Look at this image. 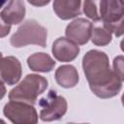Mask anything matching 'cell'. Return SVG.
<instances>
[{
    "label": "cell",
    "instance_id": "obj_1",
    "mask_svg": "<svg viewBox=\"0 0 124 124\" xmlns=\"http://www.w3.org/2000/svg\"><path fill=\"white\" fill-rule=\"evenodd\" d=\"M82 69L91 91L97 97L112 98L120 92L123 80L110 70L108 57L104 51H87L82 58Z\"/></svg>",
    "mask_w": 124,
    "mask_h": 124
},
{
    "label": "cell",
    "instance_id": "obj_2",
    "mask_svg": "<svg viewBox=\"0 0 124 124\" xmlns=\"http://www.w3.org/2000/svg\"><path fill=\"white\" fill-rule=\"evenodd\" d=\"M47 87V79L40 75H27L23 80L9 93V99L34 105L39 95Z\"/></svg>",
    "mask_w": 124,
    "mask_h": 124
},
{
    "label": "cell",
    "instance_id": "obj_3",
    "mask_svg": "<svg viewBox=\"0 0 124 124\" xmlns=\"http://www.w3.org/2000/svg\"><path fill=\"white\" fill-rule=\"evenodd\" d=\"M47 30L35 19H28L23 22L17 31L11 37V45L15 47H21L27 45H37L46 47Z\"/></svg>",
    "mask_w": 124,
    "mask_h": 124
},
{
    "label": "cell",
    "instance_id": "obj_4",
    "mask_svg": "<svg viewBox=\"0 0 124 124\" xmlns=\"http://www.w3.org/2000/svg\"><path fill=\"white\" fill-rule=\"evenodd\" d=\"M3 113L15 124H35L38 122V113L35 108L25 102L11 100L5 105Z\"/></svg>",
    "mask_w": 124,
    "mask_h": 124
},
{
    "label": "cell",
    "instance_id": "obj_5",
    "mask_svg": "<svg viewBox=\"0 0 124 124\" xmlns=\"http://www.w3.org/2000/svg\"><path fill=\"white\" fill-rule=\"evenodd\" d=\"M39 106L41 108L40 118L43 121L60 119L66 113L68 108L66 99L53 90L49 91L45 98L40 100Z\"/></svg>",
    "mask_w": 124,
    "mask_h": 124
},
{
    "label": "cell",
    "instance_id": "obj_6",
    "mask_svg": "<svg viewBox=\"0 0 124 124\" xmlns=\"http://www.w3.org/2000/svg\"><path fill=\"white\" fill-rule=\"evenodd\" d=\"M123 0H105L103 24L116 37L123 34Z\"/></svg>",
    "mask_w": 124,
    "mask_h": 124
},
{
    "label": "cell",
    "instance_id": "obj_7",
    "mask_svg": "<svg viewBox=\"0 0 124 124\" xmlns=\"http://www.w3.org/2000/svg\"><path fill=\"white\" fill-rule=\"evenodd\" d=\"M92 23L82 17L77 18L67 25L65 34L67 38L77 45H85L91 36Z\"/></svg>",
    "mask_w": 124,
    "mask_h": 124
},
{
    "label": "cell",
    "instance_id": "obj_8",
    "mask_svg": "<svg viewBox=\"0 0 124 124\" xmlns=\"http://www.w3.org/2000/svg\"><path fill=\"white\" fill-rule=\"evenodd\" d=\"M51 51L55 59L58 61L70 62L78 57L79 53V47L73 41L60 37L52 44Z\"/></svg>",
    "mask_w": 124,
    "mask_h": 124
},
{
    "label": "cell",
    "instance_id": "obj_9",
    "mask_svg": "<svg viewBox=\"0 0 124 124\" xmlns=\"http://www.w3.org/2000/svg\"><path fill=\"white\" fill-rule=\"evenodd\" d=\"M21 64L14 56L3 57L0 66V80L8 85L16 84L21 78Z\"/></svg>",
    "mask_w": 124,
    "mask_h": 124
},
{
    "label": "cell",
    "instance_id": "obj_10",
    "mask_svg": "<svg viewBox=\"0 0 124 124\" xmlns=\"http://www.w3.org/2000/svg\"><path fill=\"white\" fill-rule=\"evenodd\" d=\"M80 4L81 0H54L53 11L59 18L67 20L80 15Z\"/></svg>",
    "mask_w": 124,
    "mask_h": 124
},
{
    "label": "cell",
    "instance_id": "obj_11",
    "mask_svg": "<svg viewBox=\"0 0 124 124\" xmlns=\"http://www.w3.org/2000/svg\"><path fill=\"white\" fill-rule=\"evenodd\" d=\"M2 18L9 24H18L25 16V5L23 0H10L1 12Z\"/></svg>",
    "mask_w": 124,
    "mask_h": 124
},
{
    "label": "cell",
    "instance_id": "obj_12",
    "mask_svg": "<svg viewBox=\"0 0 124 124\" xmlns=\"http://www.w3.org/2000/svg\"><path fill=\"white\" fill-rule=\"evenodd\" d=\"M58 85L63 88H73L78 82V74L73 65H62L58 67L54 75Z\"/></svg>",
    "mask_w": 124,
    "mask_h": 124
},
{
    "label": "cell",
    "instance_id": "obj_13",
    "mask_svg": "<svg viewBox=\"0 0 124 124\" xmlns=\"http://www.w3.org/2000/svg\"><path fill=\"white\" fill-rule=\"evenodd\" d=\"M27 65L34 72L47 73L53 70L55 66V61L47 53L36 52L28 57Z\"/></svg>",
    "mask_w": 124,
    "mask_h": 124
},
{
    "label": "cell",
    "instance_id": "obj_14",
    "mask_svg": "<svg viewBox=\"0 0 124 124\" xmlns=\"http://www.w3.org/2000/svg\"><path fill=\"white\" fill-rule=\"evenodd\" d=\"M105 0H84L83 13L94 21H99L103 17Z\"/></svg>",
    "mask_w": 124,
    "mask_h": 124
},
{
    "label": "cell",
    "instance_id": "obj_15",
    "mask_svg": "<svg viewBox=\"0 0 124 124\" xmlns=\"http://www.w3.org/2000/svg\"><path fill=\"white\" fill-rule=\"evenodd\" d=\"M90 39L92 43L96 46H107L111 42V32L104 25L92 26Z\"/></svg>",
    "mask_w": 124,
    "mask_h": 124
},
{
    "label": "cell",
    "instance_id": "obj_16",
    "mask_svg": "<svg viewBox=\"0 0 124 124\" xmlns=\"http://www.w3.org/2000/svg\"><path fill=\"white\" fill-rule=\"evenodd\" d=\"M113 71L123 80V56L119 55L113 60Z\"/></svg>",
    "mask_w": 124,
    "mask_h": 124
},
{
    "label": "cell",
    "instance_id": "obj_17",
    "mask_svg": "<svg viewBox=\"0 0 124 124\" xmlns=\"http://www.w3.org/2000/svg\"><path fill=\"white\" fill-rule=\"evenodd\" d=\"M11 31V24L7 23L0 15V38L6 37Z\"/></svg>",
    "mask_w": 124,
    "mask_h": 124
},
{
    "label": "cell",
    "instance_id": "obj_18",
    "mask_svg": "<svg viewBox=\"0 0 124 124\" xmlns=\"http://www.w3.org/2000/svg\"><path fill=\"white\" fill-rule=\"evenodd\" d=\"M31 5L33 6H36V7H43V6H46L47 5L50 0H27Z\"/></svg>",
    "mask_w": 124,
    "mask_h": 124
},
{
    "label": "cell",
    "instance_id": "obj_19",
    "mask_svg": "<svg viewBox=\"0 0 124 124\" xmlns=\"http://www.w3.org/2000/svg\"><path fill=\"white\" fill-rule=\"evenodd\" d=\"M5 94H6V87H5L4 83H3V81L0 80V100L3 99Z\"/></svg>",
    "mask_w": 124,
    "mask_h": 124
},
{
    "label": "cell",
    "instance_id": "obj_20",
    "mask_svg": "<svg viewBox=\"0 0 124 124\" xmlns=\"http://www.w3.org/2000/svg\"><path fill=\"white\" fill-rule=\"evenodd\" d=\"M8 0H0V8H2L4 6V4L7 2Z\"/></svg>",
    "mask_w": 124,
    "mask_h": 124
},
{
    "label": "cell",
    "instance_id": "obj_21",
    "mask_svg": "<svg viewBox=\"0 0 124 124\" xmlns=\"http://www.w3.org/2000/svg\"><path fill=\"white\" fill-rule=\"evenodd\" d=\"M2 59H3V56H2V53L0 52V66H1V62H2Z\"/></svg>",
    "mask_w": 124,
    "mask_h": 124
}]
</instances>
